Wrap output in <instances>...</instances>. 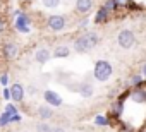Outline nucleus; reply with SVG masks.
<instances>
[{"instance_id":"obj_2","label":"nucleus","mask_w":146,"mask_h":132,"mask_svg":"<svg viewBox=\"0 0 146 132\" xmlns=\"http://www.w3.org/2000/svg\"><path fill=\"white\" fill-rule=\"evenodd\" d=\"M112 72H113V69H112L110 62H107V60H98V62L95 63V67H93V76H95V79L100 81V82L108 81L110 76H112Z\"/></svg>"},{"instance_id":"obj_11","label":"nucleus","mask_w":146,"mask_h":132,"mask_svg":"<svg viewBox=\"0 0 146 132\" xmlns=\"http://www.w3.org/2000/svg\"><path fill=\"white\" fill-rule=\"evenodd\" d=\"M38 115H40V118H41V120H48V118H52V117H53V110H52L48 105H43V106H40V108H38Z\"/></svg>"},{"instance_id":"obj_12","label":"nucleus","mask_w":146,"mask_h":132,"mask_svg":"<svg viewBox=\"0 0 146 132\" xmlns=\"http://www.w3.org/2000/svg\"><path fill=\"white\" fill-rule=\"evenodd\" d=\"M69 53H70V48L65 46V45H62V46H57V48H55L53 57H55V58H64V57H69Z\"/></svg>"},{"instance_id":"obj_8","label":"nucleus","mask_w":146,"mask_h":132,"mask_svg":"<svg viewBox=\"0 0 146 132\" xmlns=\"http://www.w3.org/2000/svg\"><path fill=\"white\" fill-rule=\"evenodd\" d=\"M9 89H11V100H14V101H23V98H24V88H23V84L16 82V84H12Z\"/></svg>"},{"instance_id":"obj_6","label":"nucleus","mask_w":146,"mask_h":132,"mask_svg":"<svg viewBox=\"0 0 146 132\" xmlns=\"http://www.w3.org/2000/svg\"><path fill=\"white\" fill-rule=\"evenodd\" d=\"M43 98H45V101H46L50 106H60V105H62V98H60L55 91L46 89V91L43 93Z\"/></svg>"},{"instance_id":"obj_25","label":"nucleus","mask_w":146,"mask_h":132,"mask_svg":"<svg viewBox=\"0 0 146 132\" xmlns=\"http://www.w3.org/2000/svg\"><path fill=\"white\" fill-rule=\"evenodd\" d=\"M2 94H4L5 100H11V89H9V88H4V93H2Z\"/></svg>"},{"instance_id":"obj_13","label":"nucleus","mask_w":146,"mask_h":132,"mask_svg":"<svg viewBox=\"0 0 146 132\" xmlns=\"http://www.w3.org/2000/svg\"><path fill=\"white\" fill-rule=\"evenodd\" d=\"M79 93H81L83 98H90V96L93 94V86L88 84V82H83V84L79 86Z\"/></svg>"},{"instance_id":"obj_18","label":"nucleus","mask_w":146,"mask_h":132,"mask_svg":"<svg viewBox=\"0 0 146 132\" xmlns=\"http://www.w3.org/2000/svg\"><path fill=\"white\" fill-rule=\"evenodd\" d=\"M95 123H96V125H108V123H110V120H108L105 115H96Z\"/></svg>"},{"instance_id":"obj_14","label":"nucleus","mask_w":146,"mask_h":132,"mask_svg":"<svg viewBox=\"0 0 146 132\" xmlns=\"http://www.w3.org/2000/svg\"><path fill=\"white\" fill-rule=\"evenodd\" d=\"M132 100L137 101V103H146V91L144 89H134Z\"/></svg>"},{"instance_id":"obj_5","label":"nucleus","mask_w":146,"mask_h":132,"mask_svg":"<svg viewBox=\"0 0 146 132\" xmlns=\"http://www.w3.org/2000/svg\"><path fill=\"white\" fill-rule=\"evenodd\" d=\"M29 17L24 14V12H19V16H16V29L21 31V33H29Z\"/></svg>"},{"instance_id":"obj_10","label":"nucleus","mask_w":146,"mask_h":132,"mask_svg":"<svg viewBox=\"0 0 146 132\" xmlns=\"http://www.w3.org/2000/svg\"><path fill=\"white\" fill-rule=\"evenodd\" d=\"M93 9V0H76V11L79 14H88Z\"/></svg>"},{"instance_id":"obj_22","label":"nucleus","mask_w":146,"mask_h":132,"mask_svg":"<svg viewBox=\"0 0 146 132\" xmlns=\"http://www.w3.org/2000/svg\"><path fill=\"white\" fill-rule=\"evenodd\" d=\"M141 81H143V77L136 74V76H132V79H131V84H132V86H139V84H141Z\"/></svg>"},{"instance_id":"obj_20","label":"nucleus","mask_w":146,"mask_h":132,"mask_svg":"<svg viewBox=\"0 0 146 132\" xmlns=\"http://www.w3.org/2000/svg\"><path fill=\"white\" fill-rule=\"evenodd\" d=\"M36 130H38V132H48V130H50V125L45 123V122H41V123L36 125Z\"/></svg>"},{"instance_id":"obj_7","label":"nucleus","mask_w":146,"mask_h":132,"mask_svg":"<svg viewBox=\"0 0 146 132\" xmlns=\"http://www.w3.org/2000/svg\"><path fill=\"white\" fill-rule=\"evenodd\" d=\"M17 53H19V46H17V43L9 41V43L4 45V55H5V58H9V60H11V58H16Z\"/></svg>"},{"instance_id":"obj_9","label":"nucleus","mask_w":146,"mask_h":132,"mask_svg":"<svg viewBox=\"0 0 146 132\" xmlns=\"http://www.w3.org/2000/svg\"><path fill=\"white\" fill-rule=\"evenodd\" d=\"M50 57H52V53H50L48 48H38V50L35 51V60H36L38 63H46V62L50 60Z\"/></svg>"},{"instance_id":"obj_1","label":"nucleus","mask_w":146,"mask_h":132,"mask_svg":"<svg viewBox=\"0 0 146 132\" xmlns=\"http://www.w3.org/2000/svg\"><path fill=\"white\" fill-rule=\"evenodd\" d=\"M98 41H100V38H98L96 33L81 34V36L74 41V50H76L78 53H86V51H90L91 48H95Z\"/></svg>"},{"instance_id":"obj_23","label":"nucleus","mask_w":146,"mask_h":132,"mask_svg":"<svg viewBox=\"0 0 146 132\" xmlns=\"http://www.w3.org/2000/svg\"><path fill=\"white\" fill-rule=\"evenodd\" d=\"M115 7H117V5H115V2H113V0H108V2L105 4V7H103V9H105V11L108 12V11H113Z\"/></svg>"},{"instance_id":"obj_3","label":"nucleus","mask_w":146,"mask_h":132,"mask_svg":"<svg viewBox=\"0 0 146 132\" xmlns=\"http://www.w3.org/2000/svg\"><path fill=\"white\" fill-rule=\"evenodd\" d=\"M134 41H136V36H134V33H132L131 29H122V31L119 33V36H117V43H119L120 48H124V50H129V48L134 45Z\"/></svg>"},{"instance_id":"obj_17","label":"nucleus","mask_w":146,"mask_h":132,"mask_svg":"<svg viewBox=\"0 0 146 132\" xmlns=\"http://www.w3.org/2000/svg\"><path fill=\"white\" fill-rule=\"evenodd\" d=\"M11 123V115L9 113H2V115H0V127H5V125H9Z\"/></svg>"},{"instance_id":"obj_16","label":"nucleus","mask_w":146,"mask_h":132,"mask_svg":"<svg viewBox=\"0 0 146 132\" xmlns=\"http://www.w3.org/2000/svg\"><path fill=\"white\" fill-rule=\"evenodd\" d=\"M41 4H43V7H46V9H55V7H58L60 0H41Z\"/></svg>"},{"instance_id":"obj_24","label":"nucleus","mask_w":146,"mask_h":132,"mask_svg":"<svg viewBox=\"0 0 146 132\" xmlns=\"http://www.w3.org/2000/svg\"><path fill=\"white\" fill-rule=\"evenodd\" d=\"M21 118H23V117H21V113L17 112V113L11 115V123H12V122H21Z\"/></svg>"},{"instance_id":"obj_4","label":"nucleus","mask_w":146,"mask_h":132,"mask_svg":"<svg viewBox=\"0 0 146 132\" xmlns=\"http://www.w3.org/2000/svg\"><path fill=\"white\" fill-rule=\"evenodd\" d=\"M46 24H48V28H50L52 31H62V29L65 28L67 21H65L64 16H50L48 21H46Z\"/></svg>"},{"instance_id":"obj_26","label":"nucleus","mask_w":146,"mask_h":132,"mask_svg":"<svg viewBox=\"0 0 146 132\" xmlns=\"http://www.w3.org/2000/svg\"><path fill=\"white\" fill-rule=\"evenodd\" d=\"M48 132H65L62 127H50V130Z\"/></svg>"},{"instance_id":"obj_29","label":"nucleus","mask_w":146,"mask_h":132,"mask_svg":"<svg viewBox=\"0 0 146 132\" xmlns=\"http://www.w3.org/2000/svg\"><path fill=\"white\" fill-rule=\"evenodd\" d=\"M143 76H144V77H146V63H144V65H143Z\"/></svg>"},{"instance_id":"obj_19","label":"nucleus","mask_w":146,"mask_h":132,"mask_svg":"<svg viewBox=\"0 0 146 132\" xmlns=\"http://www.w3.org/2000/svg\"><path fill=\"white\" fill-rule=\"evenodd\" d=\"M5 113H9V115H14V113H17V108H16L12 103H7V105H5Z\"/></svg>"},{"instance_id":"obj_27","label":"nucleus","mask_w":146,"mask_h":132,"mask_svg":"<svg viewBox=\"0 0 146 132\" xmlns=\"http://www.w3.org/2000/svg\"><path fill=\"white\" fill-rule=\"evenodd\" d=\"M4 29H5V22H4V19H0V34L4 33Z\"/></svg>"},{"instance_id":"obj_15","label":"nucleus","mask_w":146,"mask_h":132,"mask_svg":"<svg viewBox=\"0 0 146 132\" xmlns=\"http://www.w3.org/2000/svg\"><path fill=\"white\" fill-rule=\"evenodd\" d=\"M107 17H108V12H107L105 9H100V11L96 12V16H95V22L102 24V22H105V21H107Z\"/></svg>"},{"instance_id":"obj_28","label":"nucleus","mask_w":146,"mask_h":132,"mask_svg":"<svg viewBox=\"0 0 146 132\" xmlns=\"http://www.w3.org/2000/svg\"><path fill=\"white\" fill-rule=\"evenodd\" d=\"M28 91H29V94H35V93H36V88H33V86H31Z\"/></svg>"},{"instance_id":"obj_21","label":"nucleus","mask_w":146,"mask_h":132,"mask_svg":"<svg viewBox=\"0 0 146 132\" xmlns=\"http://www.w3.org/2000/svg\"><path fill=\"white\" fill-rule=\"evenodd\" d=\"M9 81H11V76L9 74H2V76H0V84H2L4 88H7Z\"/></svg>"}]
</instances>
